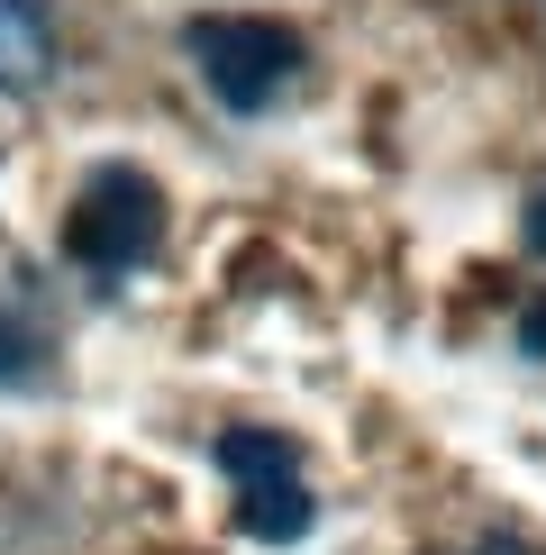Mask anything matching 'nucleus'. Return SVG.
<instances>
[{
  "mask_svg": "<svg viewBox=\"0 0 546 555\" xmlns=\"http://www.w3.org/2000/svg\"><path fill=\"white\" fill-rule=\"evenodd\" d=\"M182 46H192V64H200V82H210V101L237 109V119L273 109L291 82H301V37H291L283 18H192V28H182Z\"/></svg>",
  "mask_w": 546,
  "mask_h": 555,
  "instance_id": "f257e3e1",
  "label": "nucleus"
},
{
  "mask_svg": "<svg viewBox=\"0 0 546 555\" xmlns=\"http://www.w3.org/2000/svg\"><path fill=\"white\" fill-rule=\"evenodd\" d=\"M165 246V192L136 165H101L64 210V256L82 273H136Z\"/></svg>",
  "mask_w": 546,
  "mask_h": 555,
  "instance_id": "f03ea898",
  "label": "nucleus"
},
{
  "mask_svg": "<svg viewBox=\"0 0 546 555\" xmlns=\"http://www.w3.org/2000/svg\"><path fill=\"white\" fill-rule=\"evenodd\" d=\"M219 474L237 492V528L264 546H291L310 538L318 501H310V474H301V447L283 428H219Z\"/></svg>",
  "mask_w": 546,
  "mask_h": 555,
  "instance_id": "7ed1b4c3",
  "label": "nucleus"
},
{
  "mask_svg": "<svg viewBox=\"0 0 546 555\" xmlns=\"http://www.w3.org/2000/svg\"><path fill=\"white\" fill-rule=\"evenodd\" d=\"M55 74V28L37 0H0V91H37Z\"/></svg>",
  "mask_w": 546,
  "mask_h": 555,
  "instance_id": "20e7f679",
  "label": "nucleus"
},
{
  "mask_svg": "<svg viewBox=\"0 0 546 555\" xmlns=\"http://www.w3.org/2000/svg\"><path fill=\"white\" fill-rule=\"evenodd\" d=\"M46 374V346H37V328H18L10 310H0V391H18V383H37Z\"/></svg>",
  "mask_w": 546,
  "mask_h": 555,
  "instance_id": "39448f33",
  "label": "nucleus"
},
{
  "mask_svg": "<svg viewBox=\"0 0 546 555\" xmlns=\"http://www.w3.org/2000/svg\"><path fill=\"white\" fill-rule=\"evenodd\" d=\"M519 356L546 364V300H529V319H519Z\"/></svg>",
  "mask_w": 546,
  "mask_h": 555,
  "instance_id": "423d86ee",
  "label": "nucleus"
},
{
  "mask_svg": "<svg viewBox=\"0 0 546 555\" xmlns=\"http://www.w3.org/2000/svg\"><path fill=\"white\" fill-rule=\"evenodd\" d=\"M529 246H537V256H546V192L529 201Z\"/></svg>",
  "mask_w": 546,
  "mask_h": 555,
  "instance_id": "0eeeda50",
  "label": "nucleus"
},
{
  "mask_svg": "<svg viewBox=\"0 0 546 555\" xmlns=\"http://www.w3.org/2000/svg\"><path fill=\"white\" fill-rule=\"evenodd\" d=\"M483 555H529V546H519V538H492V546H483Z\"/></svg>",
  "mask_w": 546,
  "mask_h": 555,
  "instance_id": "6e6552de",
  "label": "nucleus"
}]
</instances>
